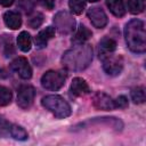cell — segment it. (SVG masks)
Wrapping results in <instances>:
<instances>
[{"mask_svg": "<svg viewBox=\"0 0 146 146\" xmlns=\"http://www.w3.org/2000/svg\"><path fill=\"white\" fill-rule=\"evenodd\" d=\"M128 98L123 95L119 96L115 100H114V105H115V108H125L128 107Z\"/></svg>", "mask_w": 146, "mask_h": 146, "instance_id": "4316f807", "label": "cell"}, {"mask_svg": "<svg viewBox=\"0 0 146 146\" xmlns=\"http://www.w3.org/2000/svg\"><path fill=\"white\" fill-rule=\"evenodd\" d=\"M17 8H19L25 14H31L34 8V3L32 0H18Z\"/></svg>", "mask_w": 146, "mask_h": 146, "instance_id": "d4e9b609", "label": "cell"}, {"mask_svg": "<svg viewBox=\"0 0 146 146\" xmlns=\"http://www.w3.org/2000/svg\"><path fill=\"white\" fill-rule=\"evenodd\" d=\"M138 1H139V2H140V3H143V5H144V3H145V0H138Z\"/></svg>", "mask_w": 146, "mask_h": 146, "instance_id": "4dcf8cb0", "label": "cell"}, {"mask_svg": "<svg viewBox=\"0 0 146 146\" xmlns=\"http://www.w3.org/2000/svg\"><path fill=\"white\" fill-rule=\"evenodd\" d=\"M10 127L11 124L2 115H0V137H7L10 133Z\"/></svg>", "mask_w": 146, "mask_h": 146, "instance_id": "484cf974", "label": "cell"}, {"mask_svg": "<svg viewBox=\"0 0 146 146\" xmlns=\"http://www.w3.org/2000/svg\"><path fill=\"white\" fill-rule=\"evenodd\" d=\"M92 104L97 110L102 111H113L115 108L114 100L105 92H96L92 97Z\"/></svg>", "mask_w": 146, "mask_h": 146, "instance_id": "30bf717a", "label": "cell"}, {"mask_svg": "<svg viewBox=\"0 0 146 146\" xmlns=\"http://www.w3.org/2000/svg\"><path fill=\"white\" fill-rule=\"evenodd\" d=\"M0 44H1L2 51H3L6 57H9L15 52V47H14V42H13L11 35L3 34L1 36V39H0Z\"/></svg>", "mask_w": 146, "mask_h": 146, "instance_id": "ac0fdd59", "label": "cell"}, {"mask_svg": "<svg viewBox=\"0 0 146 146\" xmlns=\"http://www.w3.org/2000/svg\"><path fill=\"white\" fill-rule=\"evenodd\" d=\"M14 1L15 0H0V5L2 7H9V6H11L14 3Z\"/></svg>", "mask_w": 146, "mask_h": 146, "instance_id": "f1b7e54d", "label": "cell"}, {"mask_svg": "<svg viewBox=\"0 0 146 146\" xmlns=\"http://www.w3.org/2000/svg\"><path fill=\"white\" fill-rule=\"evenodd\" d=\"M38 2H39L40 6H42L43 8L48 9V10H51L55 7V1L54 0H38Z\"/></svg>", "mask_w": 146, "mask_h": 146, "instance_id": "83f0119b", "label": "cell"}, {"mask_svg": "<svg viewBox=\"0 0 146 146\" xmlns=\"http://www.w3.org/2000/svg\"><path fill=\"white\" fill-rule=\"evenodd\" d=\"M91 35H92L91 31H90L88 27H86L84 25H82V24H81V25L79 26V29L76 30L75 34L73 35V38H72V42H73V43H75V44L84 43L88 39H90V38H91Z\"/></svg>", "mask_w": 146, "mask_h": 146, "instance_id": "2e32d148", "label": "cell"}, {"mask_svg": "<svg viewBox=\"0 0 146 146\" xmlns=\"http://www.w3.org/2000/svg\"><path fill=\"white\" fill-rule=\"evenodd\" d=\"M89 2H97V1H99V0H88Z\"/></svg>", "mask_w": 146, "mask_h": 146, "instance_id": "f546056e", "label": "cell"}, {"mask_svg": "<svg viewBox=\"0 0 146 146\" xmlns=\"http://www.w3.org/2000/svg\"><path fill=\"white\" fill-rule=\"evenodd\" d=\"M42 22H43V15L41 13H34L32 16H30L27 21V25L32 29H36L42 24Z\"/></svg>", "mask_w": 146, "mask_h": 146, "instance_id": "cb8c5ba5", "label": "cell"}, {"mask_svg": "<svg viewBox=\"0 0 146 146\" xmlns=\"http://www.w3.org/2000/svg\"><path fill=\"white\" fill-rule=\"evenodd\" d=\"M11 98H13V94L10 89H8L7 87L0 86V106H6L10 104Z\"/></svg>", "mask_w": 146, "mask_h": 146, "instance_id": "7402d4cb", "label": "cell"}, {"mask_svg": "<svg viewBox=\"0 0 146 146\" xmlns=\"http://www.w3.org/2000/svg\"><path fill=\"white\" fill-rule=\"evenodd\" d=\"M66 81V74L62 71H47L41 76V86L50 91L59 90Z\"/></svg>", "mask_w": 146, "mask_h": 146, "instance_id": "277c9868", "label": "cell"}, {"mask_svg": "<svg viewBox=\"0 0 146 146\" xmlns=\"http://www.w3.org/2000/svg\"><path fill=\"white\" fill-rule=\"evenodd\" d=\"M103 60V70L106 74L115 76L119 75L123 70V58L119 55H110Z\"/></svg>", "mask_w": 146, "mask_h": 146, "instance_id": "8992f818", "label": "cell"}, {"mask_svg": "<svg viewBox=\"0 0 146 146\" xmlns=\"http://www.w3.org/2000/svg\"><path fill=\"white\" fill-rule=\"evenodd\" d=\"M92 60V47L88 43H79L66 50L62 56L63 66L73 72L86 70Z\"/></svg>", "mask_w": 146, "mask_h": 146, "instance_id": "6da1fadb", "label": "cell"}, {"mask_svg": "<svg viewBox=\"0 0 146 146\" xmlns=\"http://www.w3.org/2000/svg\"><path fill=\"white\" fill-rule=\"evenodd\" d=\"M88 18L97 29H103L107 24V16L100 7H91L88 10Z\"/></svg>", "mask_w": 146, "mask_h": 146, "instance_id": "9c48e42d", "label": "cell"}, {"mask_svg": "<svg viewBox=\"0 0 146 146\" xmlns=\"http://www.w3.org/2000/svg\"><path fill=\"white\" fill-rule=\"evenodd\" d=\"M35 97V89L32 86L24 84L19 88L18 94H17V105L21 108H29L34 100Z\"/></svg>", "mask_w": 146, "mask_h": 146, "instance_id": "52a82bcc", "label": "cell"}, {"mask_svg": "<svg viewBox=\"0 0 146 146\" xmlns=\"http://www.w3.org/2000/svg\"><path fill=\"white\" fill-rule=\"evenodd\" d=\"M127 8L131 14H140L144 10V5L140 3L138 0H128Z\"/></svg>", "mask_w": 146, "mask_h": 146, "instance_id": "603a6c76", "label": "cell"}, {"mask_svg": "<svg viewBox=\"0 0 146 146\" xmlns=\"http://www.w3.org/2000/svg\"><path fill=\"white\" fill-rule=\"evenodd\" d=\"M71 92L72 95L80 97V96H84L90 92V88L88 86V83L86 82L84 79L82 78H74L72 83H71Z\"/></svg>", "mask_w": 146, "mask_h": 146, "instance_id": "4fadbf2b", "label": "cell"}, {"mask_svg": "<svg viewBox=\"0 0 146 146\" xmlns=\"http://www.w3.org/2000/svg\"><path fill=\"white\" fill-rule=\"evenodd\" d=\"M68 7L75 15H80L86 8V0H68Z\"/></svg>", "mask_w": 146, "mask_h": 146, "instance_id": "44dd1931", "label": "cell"}, {"mask_svg": "<svg viewBox=\"0 0 146 146\" xmlns=\"http://www.w3.org/2000/svg\"><path fill=\"white\" fill-rule=\"evenodd\" d=\"M17 46L24 52H27V51L31 50L32 40H31V35H30L29 32L23 31V32H21L18 34V36H17Z\"/></svg>", "mask_w": 146, "mask_h": 146, "instance_id": "e0dca14e", "label": "cell"}, {"mask_svg": "<svg viewBox=\"0 0 146 146\" xmlns=\"http://www.w3.org/2000/svg\"><path fill=\"white\" fill-rule=\"evenodd\" d=\"M54 24L60 34H68L75 29V19L67 11H58L54 16Z\"/></svg>", "mask_w": 146, "mask_h": 146, "instance_id": "5b68a950", "label": "cell"}, {"mask_svg": "<svg viewBox=\"0 0 146 146\" xmlns=\"http://www.w3.org/2000/svg\"><path fill=\"white\" fill-rule=\"evenodd\" d=\"M10 136L17 140H26L29 137L25 129L17 124H13L10 127Z\"/></svg>", "mask_w": 146, "mask_h": 146, "instance_id": "ffe728a7", "label": "cell"}, {"mask_svg": "<svg viewBox=\"0 0 146 146\" xmlns=\"http://www.w3.org/2000/svg\"><path fill=\"white\" fill-rule=\"evenodd\" d=\"M124 38L128 48L136 54H143L146 50V33L144 22L140 19H131L125 24Z\"/></svg>", "mask_w": 146, "mask_h": 146, "instance_id": "7a4b0ae2", "label": "cell"}, {"mask_svg": "<svg viewBox=\"0 0 146 146\" xmlns=\"http://www.w3.org/2000/svg\"><path fill=\"white\" fill-rule=\"evenodd\" d=\"M41 104L46 110L51 112L58 119H65L72 113L70 104L58 95H49L43 97Z\"/></svg>", "mask_w": 146, "mask_h": 146, "instance_id": "3957f363", "label": "cell"}, {"mask_svg": "<svg viewBox=\"0 0 146 146\" xmlns=\"http://www.w3.org/2000/svg\"><path fill=\"white\" fill-rule=\"evenodd\" d=\"M3 22L5 24L11 29V30H17L21 27L22 25V17L21 14L18 11H14V10H9L6 11L3 15Z\"/></svg>", "mask_w": 146, "mask_h": 146, "instance_id": "5bb4252c", "label": "cell"}, {"mask_svg": "<svg viewBox=\"0 0 146 146\" xmlns=\"http://www.w3.org/2000/svg\"><path fill=\"white\" fill-rule=\"evenodd\" d=\"M10 67L11 70L18 74L19 78L26 80V79H30L32 76V68L27 62L26 58L24 57H17L15 58L11 64H10Z\"/></svg>", "mask_w": 146, "mask_h": 146, "instance_id": "ba28073f", "label": "cell"}, {"mask_svg": "<svg viewBox=\"0 0 146 146\" xmlns=\"http://www.w3.org/2000/svg\"><path fill=\"white\" fill-rule=\"evenodd\" d=\"M54 36H55V27H52V26H47L46 29L41 30V31L36 34L35 39H34V42H35L36 48H39V49L44 48V47L47 46L48 41H49L50 39H52Z\"/></svg>", "mask_w": 146, "mask_h": 146, "instance_id": "8fae6325", "label": "cell"}, {"mask_svg": "<svg viewBox=\"0 0 146 146\" xmlns=\"http://www.w3.org/2000/svg\"><path fill=\"white\" fill-rule=\"evenodd\" d=\"M116 49V42L112 38H103L99 41V58L104 59L105 57L112 55Z\"/></svg>", "mask_w": 146, "mask_h": 146, "instance_id": "7c38bea8", "label": "cell"}, {"mask_svg": "<svg viewBox=\"0 0 146 146\" xmlns=\"http://www.w3.org/2000/svg\"><path fill=\"white\" fill-rule=\"evenodd\" d=\"M130 96H131V99L135 104H143L146 99V96H145V89L143 87H136L131 90L130 92Z\"/></svg>", "mask_w": 146, "mask_h": 146, "instance_id": "d6986e66", "label": "cell"}, {"mask_svg": "<svg viewBox=\"0 0 146 146\" xmlns=\"http://www.w3.org/2000/svg\"><path fill=\"white\" fill-rule=\"evenodd\" d=\"M107 7L110 11L116 16V17H122L125 14V6L123 0H106Z\"/></svg>", "mask_w": 146, "mask_h": 146, "instance_id": "9a60e30c", "label": "cell"}]
</instances>
